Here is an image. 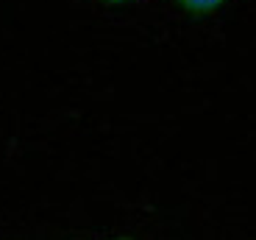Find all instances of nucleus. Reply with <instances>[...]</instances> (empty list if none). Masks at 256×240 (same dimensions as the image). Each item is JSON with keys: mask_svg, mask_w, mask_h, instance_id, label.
I'll use <instances>...</instances> for the list:
<instances>
[{"mask_svg": "<svg viewBox=\"0 0 256 240\" xmlns=\"http://www.w3.org/2000/svg\"><path fill=\"white\" fill-rule=\"evenodd\" d=\"M106 3H131V0H106Z\"/></svg>", "mask_w": 256, "mask_h": 240, "instance_id": "2", "label": "nucleus"}, {"mask_svg": "<svg viewBox=\"0 0 256 240\" xmlns=\"http://www.w3.org/2000/svg\"><path fill=\"white\" fill-rule=\"evenodd\" d=\"M184 12H190V14H212V12H218L220 6H223L226 0H176Z\"/></svg>", "mask_w": 256, "mask_h": 240, "instance_id": "1", "label": "nucleus"}, {"mask_svg": "<svg viewBox=\"0 0 256 240\" xmlns=\"http://www.w3.org/2000/svg\"><path fill=\"white\" fill-rule=\"evenodd\" d=\"M117 240H126V237H117Z\"/></svg>", "mask_w": 256, "mask_h": 240, "instance_id": "3", "label": "nucleus"}]
</instances>
